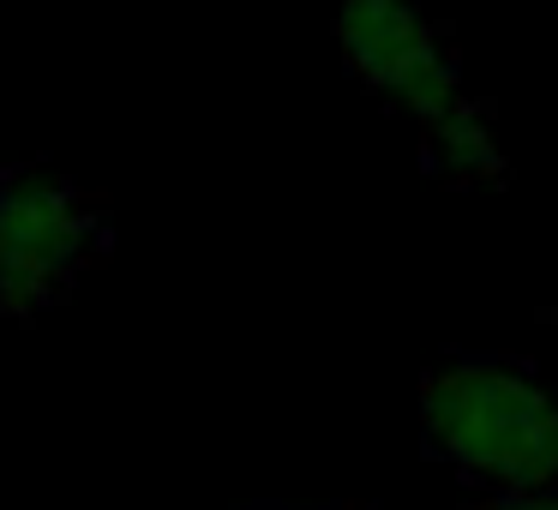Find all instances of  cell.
Instances as JSON below:
<instances>
[{
    "mask_svg": "<svg viewBox=\"0 0 558 510\" xmlns=\"http://www.w3.org/2000/svg\"><path fill=\"white\" fill-rule=\"evenodd\" d=\"M337 49L373 97L402 109L421 133V157L450 186H505L510 162L498 121L462 78L450 37L426 19L421 0H342Z\"/></svg>",
    "mask_w": 558,
    "mask_h": 510,
    "instance_id": "obj_1",
    "label": "cell"
},
{
    "mask_svg": "<svg viewBox=\"0 0 558 510\" xmlns=\"http://www.w3.org/2000/svg\"><path fill=\"white\" fill-rule=\"evenodd\" d=\"M421 433L486 498L558 486V385L505 354H450L421 378Z\"/></svg>",
    "mask_w": 558,
    "mask_h": 510,
    "instance_id": "obj_2",
    "label": "cell"
},
{
    "mask_svg": "<svg viewBox=\"0 0 558 510\" xmlns=\"http://www.w3.org/2000/svg\"><path fill=\"white\" fill-rule=\"evenodd\" d=\"M102 246L97 205L54 169H13L0 181V306L37 313L61 301Z\"/></svg>",
    "mask_w": 558,
    "mask_h": 510,
    "instance_id": "obj_3",
    "label": "cell"
},
{
    "mask_svg": "<svg viewBox=\"0 0 558 510\" xmlns=\"http://www.w3.org/2000/svg\"><path fill=\"white\" fill-rule=\"evenodd\" d=\"M486 510H558V486H534V493H498Z\"/></svg>",
    "mask_w": 558,
    "mask_h": 510,
    "instance_id": "obj_4",
    "label": "cell"
},
{
    "mask_svg": "<svg viewBox=\"0 0 558 510\" xmlns=\"http://www.w3.org/2000/svg\"><path fill=\"white\" fill-rule=\"evenodd\" d=\"M337 510H373V505H337Z\"/></svg>",
    "mask_w": 558,
    "mask_h": 510,
    "instance_id": "obj_5",
    "label": "cell"
},
{
    "mask_svg": "<svg viewBox=\"0 0 558 510\" xmlns=\"http://www.w3.org/2000/svg\"><path fill=\"white\" fill-rule=\"evenodd\" d=\"M553 325H558V306H553Z\"/></svg>",
    "mask_w": 558,
    "mask_h": 510,
    "instance_id": "obj_6",
    "label": "cell"
}]
</instances>
